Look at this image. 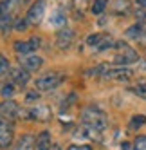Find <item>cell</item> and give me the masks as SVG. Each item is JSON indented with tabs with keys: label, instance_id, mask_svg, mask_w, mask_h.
I'll return each instance as SVG.
<instances>
[{
	"label": "cell",
	"instance_id": "obj_1",
	"mask_svg": "<svg viewBox=\"0 0 146 150\" xmlns=\"http://www.w3.org/2000/svg\"><path fill=\"white\" fill-rule=\"evenodd\" d=\"M81 121H83V125H87V127L94 128V130L101 132V130H105V128H107V125H108V117H107V114L103 112V110L88 107V109L83 110V114H81Z\"/></svg>",
	"mask_w": 146,
	"mask_h": 150
},
{
	"label": "cell",
	"instance_id": "obj_2",
	"mask_svg": "<svg viewBox=\"0 0 146 150\" xmlns=\"http://www.w3.org/2000/svg\"><path fill=\"white\" fill-rule=\"evenodd\" d=\"M116 47L119 49V52L114 56V63H117V65H130V63H135L139 60V54L124 42H117Z\"/></svg>",
	"mask_w": 146,
	"mask_h": 150
},
{
	"label": "cell",
	"instance_id": "obj_3",
	"mask_svg": "<svg viewBox=\"0 0 146 150\" xmlns=\"http://www.w3.org/2000/svg\"><path fill=\"white\" fill-rule=\"evenodd\" d=\"M63 78H65V76H63L61 72L51 71V72L44 74V76H40V78L34 81V85H36L38 91H53V89H56L58 85L63 81Z\"/></svg>",
	"mask_w": 146,
	"mask_h": 150
},
{
	"label": "cell",
	"instance_id": "obj_4",
	"mask_svg": "<svg viewBox=\"0 0 146 150\" xmlns=\"http://www.w3.org/2000/svg\"><path fill=\"white\" fill-rule=\"evenodd\" d=\"M133 76V71H130L128 67H107V71L103 72V80L107 81H119V83H124V81H130Z\"/></svg>",
	"mask_w": 146,
	"mask_h": 150
},
{
	"label": "cell",
	"instance_id": "obj_5",
	"mask_svg": "<svg viewBox=\"0 0 146 150\" xmlns=\"http://www.w3.org/2000/svg\"><path fill=\"white\" fill-rule=\"evenodd\" d=\"M44 13H45V2L44 0H38V2H34L33 6H31V9L27 11V24L29 25H38L41 22V18H44Z\"/></svg>",
	"mask_w": 146,
	"mask_h": 150
},
{
	"label": "cell",
	"instance_id": "obj_6",
	"mask_svg": "<svg viewBox=\"0 0 146 150\" xmlns=\"http://www.w3.org/2000/svg\"><path fill=\"white\" fill-rule=\"evenodd\" d=\"M38 47H40V36H33L29 42H16V44H15V51L18 52L20 56L33 54Z\"/></svg>",
	"mask_w": 146,
	"mask_h": 150
},
{
	"label": "cell",
	"instance_id": "obj_7",
	"mask_svg": "<svg viewBox=\"0 0 146 150\" xmlns=\"http://www.w3.org/2000/svg\"><path fill=\"white\" fill-rule=\"evenodd\" d=\"M72 42H74V31L69 29V27H63V29H60L58 31V35H56V45L61 49V51H65L72 45Z\"/></svg>",
	"mask_w": 146,
	"mask_h": 150
},
{
	"label": "cell",
	"instance_id": "obj_8",
	"mask_svg": "<svg viewBox=\"0 0 146 150\" xmlns=\"http://www.w3.org/2000/svg\"><path fill=\"white\" fill-rule=\"evenodd\" d=\"M13 143V127L7 120H0V148H7Z\"/></svg>",
	"mask_w": 146,
	"mask_h": 150
},
{
	"label": "cell",
	"instance_id": "obj_9",
	"mask_svg": "<svg viewBox=\"0 0 146 150\" xmlns=\"http://www.w3.org/2000/svg\"><path fill=\"white\" fill-rule=\"evenodd\" d=\"M20 62H22V67L25 71H38L41 65H44V60L38 54H27V56H20Z\"/></svg>",
	"mask_w": 146,
	"mask_h": 150
},
{
	"label": "cell",
	"instance_id": "obj_10",
	"mask_svg": "<svg viewBox=\"0 0 146 150\" xmlns=\"http://www.w3.org/2000/svg\"><path fill=\"white\" fill-rule=\"evenodd\" d=\"M20 114V107L15 101H4L0 105V116L6 117V120H15Z\"/></svg>",
	"mask_w": 146,
	"mask_h": 150
},
{
	"label": "cell",
	"instance_id": "obj_11",
	"mask_svg": "<svg viewBox=\"0 0 146 150\" xmlns=\"http://www.w3.org/2000/svg\"><path fill=\"white\" fill-rule=\"evenodd\" d=\"M11 80H13L15 85H18V87H25L27 81H29V71H25L24 67L11 69Z\"/></svg>",
	"mask_w": 146,
	"mask_h": 150
},
{
	"label": "cell",
	"instance_id": "obj_12",
	"mask_svg": "<svg viewBox=\"0 0 146 150\" xmlns=\"http://www.w3.org/2000/svg\"><path fill=\"white\" fill-rule=\"evenodd\" d=\"M49 24H51V25H54V27H61V29H63L65 24H67V16H65V13L61 11V9H56V11L51 15Z\"/></svg>",
	"mask_w": 146,
	"mask_h": 150
},
{
	"label": "cell",
	"instance_id": "obj_13",
	"mask_svg": "<svg viewBox=\"0 0 146 150\" xmlns=\"http://www.w3.org/2000/svg\"><path fill=\"white\" fill-rule=\"evenodd\" d=\"M51 134L47 130L40 132V136L36 137V150H51Z\"/></svg>",
	"mask_w": 146,
	"mask_h": 150
},
{
	"label": "cell",
	"instance_id": "obj_14",
	"mask_svg": "<svg viewBox=\"0 0 146 150\" xmlns=\"http://www.w3.org/2000/svg\"><path fill=\"white\" fill-rule=\"evenodd\" d=\"M34 146H36L34 137L27 134V136H22L18 139V145H16L15 150H34Z\"/></svg>",
	"mask_w": 146,
	"mask_h": 150
},
{
	"label": "cell",
	"instance_id": "obj_15",
	"mask_svg": "<svg viewBox=\"0 0 146 150\" xmlns=\"http://www.w3.org/2000/svg\"><path fill=\"white\" fill-rule=\"evenodd\" d=\"M130 2L128 0H114V4H112V11L116 13V15H126L130 13Z\"/></svg>",
	"mask_w": 146,
	"mask_h": 150
},
{
	"label": "cell",
	"instance_id": "obj_16",
	"mask_svg": "<svg viewBox=\"0 0 146 150\" xmlns=\"http://www.w3.org/2000/svg\"><path fill=\"white\" fill-rule=\"evenodd\" d=\"M142 31H144V24H142V22H137V24H133L130 29H126V38H132V40H141Z\"/></svg>",
	"mask_w": 146,
	"mask_h": 150
},
{
	"label": "cell",
	"instance_id": "obj_17",
	"mask_svg": "<svg viewBox=\"0 0 146 150\" xmlns=\"http://www.w3.org/2000/svg\"><path fill=\"white\" fill-rule=\"evenodd\" d=\"M107 6H108V0H94L90 11H92L94 15H101V13L107 9Z\"/></svg>",
	"mask_w": 146,
	"mask_h": 150
},
{
	"label": "cell",
	"instance_id": "obj_18",
	"mask_svg": "<svg viewBox=\"0 0 146 150\" xmlns=\"http://www.w3.org/2000/svg\"><path fill=\"white\" fill-rule=\"evenodd\" d=\"M142 125H146V116H142V114L133 116L130 120V128H132V130H137V128H141Z\"/></svg>",
	"mask_w": 146,
	"mask_h": 150
},
{
	"label": "cell",
	"instance_id": "obj_19",
	"mask_svg": "<svg viewBox=\"0 0 146 150\" xmlns=\"http://www.w3.org/2000/svg\"><path fill=\"white\" fill-rule=\"evenodd\" d=\"M88 7V0H72V9H74L76 13L83 15V11Z\"/></svg>",
	"mask_w": 146,
	"mask_h": 150
},
{
	"label": "cell",
	"instance_id": "obj_20",
	"mask_svg": "<svg viewBox=\"0 0 146 150\" xmlns=\"http://www.w3.org/2000/svg\"><path fill=\"white\" fill-rule=\"evenodd\" d=\"M103 36H105V35H90V36L87 38V44H88L90 47H94V49H98L99 44H101V40H103Z\"/></svg>",
	"mask_w": 146,
	"mask_h": 150
},
{
	"label": "cell",
	"instance_id": "obj_21",
	"mask_svg": "<svg viewBox=\"0 0 146 150\" xmlns=\"http://www.w3.org/2000/svg\"><path fill=\"white\" fill-rule=\"evenodd\" d=\"M135 94L139 96V98H142V100H146V81H139L135 87L132 89Z\"/></svg>",
	"mask_w": 146,
	"mask_h": 150
},
{
	"label": "cell",
	"instance_id": "obj_22",
	"mask_svg": "<svg viewBox=\"0 0 146 150\" xmlns=\"http://www.w3.org/2000/svg\"><path fill=\"white\" fill-rule=\"evenodd\" d=\"M133 150H146V136H139L133 141Z\"/></svg>",
	"mask_w": 146,
	"mask_h": 150
},
{
	"label": "cell",
	"instance_id": "obj_23",
	"mask_svg": "<svg viewBox=\"0 0 146 150\" xmlns=\"http://www.w3.org/2000/svg\"><path fill=\"white\" fill-rule=\"evenodd\" d=\"M7 71H9V62H7V58H6V56L0 54V76H4Z\"/></svg>",
	"mask_w": 146,
	"mask_h": 150
},
{
	"label": "cell",
	"instance_id": "obj_24",
	"mask_svg": "<svg viewBox=\"0 0 146 150\" xmlns=\"http://www.w3.org/2000/svg\"><path fill=\"white\" fill-rule=\"evenodd\" d=\"M15 92V83H9V85H4L2 87V96L4 98H11Z\"/></svg>",
	"mask_w": 146,
	"mask_h": 150
},
{
	"label": "cell",
	"instance_id": "obj_25",
	"mask_svg": "<svg viewBox=\"0 0 146 150\" xmlns=\"http://www.w3.org/2000/svg\"><path fill=\"white\" fill-rule=\"evenodd\" d=\"M27 25H29V24H27V20H16V24H15L13 27H15L16 31H25Z\"/></svg>",
	"mask_w": 146,
	"mask_h": 150
},
{
	"label": "cell",
	"instance_id": "obj_26",
	"mask_svg": "<svg viewBox=\"0 0 146 150\" xmlns=\"http://www.w3.org/2000/svg\"><path fill=\"white\" fill-rule=\"evenodd\" d=\"M67 150H92V148L87 146V145H70Z\"/></svg>",
	"mask_w": 146,
	"mask_h": 150
},
{
	"label": "cell",
	"instance_id": "obj_27",
	"mask_svg": "<svg viewBox=\"0 0 146 150\" xmlns=\"http://www.w3.org/2000/svg\"><path fill=\"white\" fill-rule=\"evenodd\" d=\"M40 96H38V92H27V101H34V100H38Z\"/></svg>",
	"mask_w": 146,
	"mask_h": 150
},
{
	"label": "cell",
	"instance_id": "obj_28",
	"mask_svg": "<svg viewBox=\"0 0 146 150\" xmlns=\"http://www.w3.org/2000/svg\"><path fill=\"white\" fill-rule=\"evenodd\" d=\"M141 44L146 45V25H144V31H142V36H141Z\"/></svg>",
	"mask_w": 146,
	"mask_h": 150
},
{
	"label": "cell",
	"instance_id": "obj_29",
	"mask_svg": "<svg viewBox=\"0 0 146 150\" xmlns=\"http://www.w3.org/2000/svg\"><path fill=\"white\" fill-rule=\"evenodd\" d=\"M137 4L142 6V7H146V0H137Z\"/></svg>",
	"mask_w": 146,
	"mask_h": 150
},
{
	"label": "cell",
	"instance_id": "obj_30",
	"mask_svg": "<svg viewBox=\"0 0 146 150\" xmlns=\"http://www.w3.org/2000/svg\"><path fill=\"white\" fill-rule=\"evenodd\" d=\"M51 150H61V148H60L58 145H53V146H51Z\"/></svg>",
	"mask_w": 146,
	"mask_h": 150
}]
</instances>
